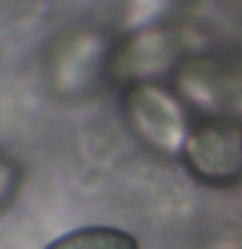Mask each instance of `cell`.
I'll use <instances>...</instances> for the list:
<instances>
[{
    "label": "cell",
    "mask_w": 242,
    "mask_h": 249,
    "mask_svg": "<svg viewBox=\"0 0 242 249\" xmlns=\"http://www.w3.org/2000/svg\"><path fill=\"white\" fill-rule=\"evenodd\" d=\"M44 249H138L136 236L109 226H86L55 239Z\"/></svg>",
    "instance_id": "obj_1"
},
{
    "label": "cell",
    "mask_w": 242,
    "mask_h": 249,
    "mask_svg": "<svg viewBox=\"0 0 242 249\" xmlns=\"http://www.w3.org/2000/svg\"><path fill=\"white\" fill-rule=\"evenodd\" d=\"M240 151H242V138H240Z\"/></svg>",
    "instance_id": "obj_3"
},
{
    "label": "cell",
    "mask_w": 242,
    "mask_h": 249,
    "mask_svg": "<svg viewBox=\"0 0 242 249\" xmlns=\"http://www.w3.org/2000/svg\"><path fill=\"white\" fill-rule=\"evenodd\" d=\"M11 184H13V174L5 163H0V202L5 200V195L11 192Z\"/></svg>",
    "instance_id": "obj_2"
}]
</instances>
